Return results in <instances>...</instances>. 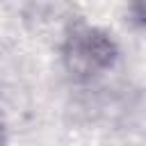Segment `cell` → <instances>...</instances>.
Returning a JSON list of instances; mask_svg holds the SVG:
<instances>
[{"label": "cell", "mask_w": 146, "mask_h": 146, "mask_svg": "<svg viewBox=\"0 0 146 146\" xmlns=\"http://www.w3.org/2000/svg\"><path fill=\"white\" fill-rule=\"evenodd\" d=\"M62 62L75 78H96L114 68L119 62V46L105 30L84 21H75L64 34Z\"/></svg>", "instance_id": "1"}, {"label": "cell", "mask_w": 146, "mask_h": 146, "mask_svg": "<svg viewBox=\"0 0 146 146\" xmlns=\"http://www.w3.org/2000/svg\"><path fill=\"white\" fill-rule=\"evenodd\" d=\"M130 11H132V21L135 23H139V25H146V5L144 2H139V5H132L130 7Z\"/></svg>", "instance_id": "2"}]
</instances>
